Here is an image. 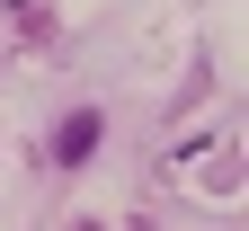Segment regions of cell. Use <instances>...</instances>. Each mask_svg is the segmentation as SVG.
Here are the masks:
<instances>
[{"instance_id": "1", "label": "cell", "mask_w": 249, "mask_h": 231, "mask_svg": "<svg viewBox=\"0 0 249 231\" xmlns=\"http://www.w3.org/2000/svg\"><path fill=\"white\" fill-rule=\"evenodd\" d=\"M89 151H98V107H80V116L53 134V160H62V169H71V160H89Z\"/></svg>"}]
</instances>
